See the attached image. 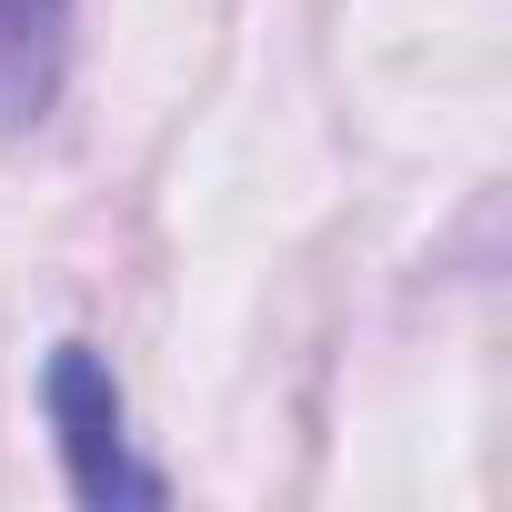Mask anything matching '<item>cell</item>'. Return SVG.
I'll return each mask as SVG.
<instances>
[{
	"label": "cell",
	"mask_w": 512,
	"mask_h": 512,
	"mask_svg": "<svg viewBox=\"0 0 512 512\" xmlns=\"http://www.w3.org/2000/svg\"><path fill=\"white\" fill-rule=\"evenodd\" d=\"M81 41V0H0V131H41L61 111Z\"/></svg>",
	"instance_id": "7a4b0ae2"
},
{
	"label": "cell",
	"mask_w": 512,
	"mask_h": 512,
	"mask_svg": "<svg viewBox=\"0 0 512 512\" xmlns=\"http://www.w3.org/2000/svg\"><path fill=\"white\" fill-rule=\"evenodd\" d=\"M41 422H51V452H61V482L91 502V512H131V502H171V482L131 452V402H121V372L111 352L91 342H61L41 362Z\"/></svg>",
	"instance_id": "6da1fadb"
}]
</instances>
